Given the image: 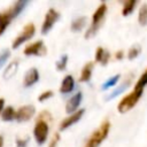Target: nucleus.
Segmentation results:
<instances>
[{"label": "nucleus", "mask_w": 147, "mask_h": 147, "mask_svg": "<svg viewBox=\"0 0 147 147\" xmlns=\"http://www.w3.org/2000/svg\"><path fill=\"white\" fill-rule=\"evenodd\" d=\"M67 63H68V55L67 54H64V55H62L60 59H59V61L56 62V69L59 70V71H63L65 68H67Z\"/></svg>", "instance_id": "obj_26"}, {"label": "nucleus", "mask_w": 147, "mask_h": 147, "mask_svg": "<svg viewBox=\"0 0 147 147\" xmlns=\"http://www.w3.org/2000/svg\"><path fill=\"white\" fill-rule=\"evenodd\" d=\"M119 78H121V75H119V74H117V75H115V76L110 77L109 79H107V80L101 85V90H103V91H105V90H108V88H110V87L115 86V85L118 83Z\"/></svg>", "instance_id": "obj_23"}, {"label": "nucleus", "mask_w": 147, "mask_h": 147, "mask_svg": "<svg viewBox=\"0 0 147 147\" xmlns=\"http://www.w3.org/2000/svg\"><path fill=\"white\" fill-rule=\"evenodd\" d=\"M34 113H36L34 106H32V105L22 106V107H20V108L16 110L15 119H16L17 122H20V123L30 121V119L32 118V116L34 115Z\"/></svg>", "instance_id": "obj_7"}, {"label": "nucleus", "mask_w": 147, "mask_h": 147, "mask_svg": "<svg viewBox=\"0 0 147 147\" xmlns=\"http://www.w3.org/2000/svg\"><path fill=\"white\" fill-rule=\"evenodd\" d=\"M3 107H5V99L3 98H0V114L3 110Z\"/></svg>", "instance_id": "obj_32"}, {"label": "nucleus", "mask_w": 147, "mask_h": 147, "mask_svg": "<svg viewBox=\"0 0 147 147\" xmlns=\"http://www.w3.org/2000/svg\"><path fill=\"white\" fill-rule=\"evenodd\" d=\"M147 85V69L142 72V75L139 77V79L137 80L136 85H134V90H139V91H144V88Z\"/></svg>", "instance_id": "obj_24"}, {"label": "nucleus", "mask_w": 147, "mask_h": 147, "mask_svg": "<svg viewBox=\"0 0 147 147\" xmlns=\"http://www.w3.org/2000/svg\"><path fill=\"white\" fill-rule=\"evenodd\" d=\"M84 113H85V109H78V110L75 111L74 114H70V116H68L67 118H64V119L61 122V124H60V130L63 131V130L70 127L71 125L76 124L77 122H79V119L83 117Z\"/></svg>", "instance_id": "obj_9"}, {"label": "nucleus", "mask_w": 147, "mask_h": 147, "mask_svg": "<svg viewBox=\"0 0 147 147\" xmlns=\"http://www.w3.org/2000/svg\"><path fill=\"white\" fill-rule=\"evenodd\" d=\"M140 52H141V47H140L139 45L132 46V47L129 49V52H127V59H129V60H133V59L138 57L139 54H140Z\"/></svg>", "instance_id": "obj_25"}, {"label": "nucleus", "mask_w": 147, "mask_h": 147, "mask_svg": "<svg viewBox=\"0 0 147 147\" xmlns=\"http://www.w3.org/2000/svg\"><path fill=\"white\" fill-rule=\"evenodd\" d=\"M17 70H18V61L17 60H14V61H11L6 67L2 76H3L5 79H10V78H13L15 76V74L17 72Z\"/></svg>", "instance_id": "obj_16"}, {"label": "nucleus", "mask_w": 147, "mask_h": 147, "mask_svg": "<svg viewBox=\"0 0 147 147\" xmlns=\"http://www.w3.org/2000/svg\"><path fill=\"white\" fill-rule=\"evenodd\" d=\"M59 18H60V13L57 10H55L53 8L48 9V11L45 15L42 25H41V34H47L52 30L53 25L59 21Z\"/></svg>", "instance_id": "obj_6"}, {"label": "nucleus", "mask_w": 147, "mask_h": 147, "mask_svg": "<svg viewBox=\"0 0 147 147\" xmlns=\"http://www.w3.org/2000/svg\"><path fill=\"white\" fill-rule=\"evenodd\" d=\"M93 68H94V63H93V62H87V63L84 65V68L82 69V72H80V77H79V82H80V83L90 82V79H91V77H92Z\"/></svg>", "instance_id": "obj_15"}, {"label": "nucleus", "mask_w": 147, "mask_h": 147, "mask_svg": "<svg viewBox=\"0 0 147 147\" xmlns=\"http://www.w3.org/2000/svg\"><path fill=\"white\" fill-rule=\"evenodd\" d=\"M75 87V79L71 75H67L63 79H62V83H61V86H60V93L61 94H69L70 92H72Z\"/></svg>", "instance_id": "obj_13"}, {"label": "nucleus", "mask_w": 147, "mask_h": 147, "mask_svg": "<svg viewBox=\"0 0 147 147\" xmlns=\"http://www.w3.org/2000/svg\"><path fill=\"white\" fill-rule=\"evenodd\" d=\"M83 100V94L80 91H78L77 93H75L65 103V111L68 114H74L75 111H77V108L79 107L80 102Z\"/></svg>", "instance_id": "obj_10"}, {"label": "nucleus", "mask_w": 147, "mask_h": 147, "mask_svg": "<svg viewBox=\"0 0 147 147\" xmlns=\"http://www.w3.org/2000/svg\"><path fill=\"white\" fill-rule=\"evenodd\" d=\"M142 93L144 91H139V90H134L132 92H130L129 94H126L117 105V110L123 114V113H126L129 110H131L139 101V99L142 96Z\"/></svg>", "instance_id": "obj_2"}, {"label": "nucleus", "mask_w": 147, "mask_h": 147, "mask_svg": "<svg viewBox=\"0 0 147 147\" xmlns=\"http://www.w3.org/2000/svg\"><path fill=\"white\" fill-rule=\"evenodd\" d=\"M0 147H3V137L0 136Z\"/></svg>", "instance_id": "obj_33"}, {"label": "nucleus", "mask_w": 147, "mask_h": 147, "mask_svg": "<svg viewBox=\"0 0 147 147\" xmlns=\"http://www.w3.org/2000/svg\"><path fill=\"white\" fill-rule=\"evenodd\" d=\"M110 59V53L105 49L103 47H98L95 51V62L101 63L102 65H106L109 62Z\"/></svg>", "instance_id": "obj_14"}, {"label": "nucleus", "mask_w": 147, "mask_h": 147, "mask_svg": "<svg viewBox=\"0 0 147 147\" xmlns=\"http://www.w3.org/2000/svg\"><path fill=\"white\" fill-rule=\"evenodd\" d=\"M138 22L141 26L147 25V3H142L138 13Z\"/></svg>", "instance_id": "obj_22"}, {"label": "nucleus", "mask_w": 147, "mask_h": 147, "mask_svg": "<svg viewBox=\"0 0 147 147\" xmlns=\"http://www.w3.org/2000/svg\"><path fill=\"white\" fill-rule=\"evenodd\" d=\"M52 96H53V91H45V92H42V93L38 96V100H39L40 102H44V101L48 100V99L52 98Z\"/></svg>", "instance_id": "obj_28"}, {"label": "nucleus", "mask_w": 147, "mask_h": 147, "mask_svg": "<svg viewBox=\"0 0 147 147\" xmlns=\"http://www.w3.org/2000/svg\"><path fill=\"white\" fill-rule=\"evenodd\" d=\"M34 32H36V28H34V24L33 23H29V24H26L24 28H23V30H22V32L14 39V41H13V48L14 49H16L17 47H20L22 44H24L25 41H28L29 39H31L32 37H33V34H34Z\"/></svg>", "instance_id": "obj_5"}, {"label": "nucleus", "mask_w": 147, "mask_h": 147, "mask_svg": "<svg viewBox=\"0 0 147 147\" xmlns=\"http://www.w3.org/2000/svg\"><path fill=\"white\" fill-rule=\"evenodd\" d=\"M46 118H42L40 115L34 124L33 127V137L37 141V144L42 145L46 142V139L48 137V132H49V125L48 123L45 121Z\"/></svg>", "instance_id": "obj_4"}, {"label": "nucleus", "mask_w": 147, "mask_h": 147, "mask_svg": "<svg viewBox=\"0 0 147 147\" xmlns=\"http://www.w3.org/2000/svg\"><path fill=\"white\" fill-rule=\"evenodd\" d=\"M110 130V123L108 121L102 122V124L90 136L85 147H99L100 144L107 138Z\"/></svg>", "instance_id": "obj_1"}, {"label": "nucleus", "mask_w": 147, "mask_h": 147, "mask_svg": "<svg viewBox=\"0 0 147 147\" xmlns=\"http://www.w3.org/2000/svg\"><path fill=\"white\" fill-rule=\"evenodd\" d=\"M28 5H29V1H26V0H20V1H16V2L14 3V6L10 8L11 11H13L14 17L18 16V15L25 9V7H26Z\"/></svg>", "instance_id": "obj_20"}, {"label": "nucleus", "mask_w": 147, "mask_h": 147, "mask_svg": "<svg viewBox=\"0 0 147 147\" xmlns=\"http://www.w3.org/2000/svg\"><path fill=\"white\" fill-rule=\"evenodd\" d=\"M86 22H87V17L85 16H80V17H77L75 18L72 22H71V31L74 32H78V31H82L83 28L86 25Z\"/></svg>", "instance_id": "obj_18"}, {"label": "nucleus", "mask_w": 147, "mask_h": 147, "mask_svg": "<svg viewBox=\"0 0 147 147\" xmlns=\"http://www.w3.org/2000/svg\"><path fill=\"white\" fill-rule=\"evenodd\" d=\"M131 82H132V76H130V77H129V78H127V79H126V80H125L123 84H121V85H119L117 88H115V90H114V91H113V92H111V93H110V94H109V95H108L106 99H107V100H111V99L116 98L117 95H119L122 92H124V91H125V90H126V88L130 86Z\"/></svg>", "instance_id": "obj_17"}, {"label": "nucleus", "mask_w": 147, "mask_h": 147, "mask_svg": "<svg viewBox=\"0 0 147 147\" xmlns=\"http://www.w3.org/2000/svg\"><path fill=\"white\" fill-rule=\"evenodd\" d=\"M9 55H10V51L8 48H5L0 52V68H2L5 65V63L9 59Z\"/></svg>", "instance_id": "obj_27"}, {"label": "nucleus", "mask_w": 147, "mask_h": 147, "mask_svg": "<svg viewBox=\"0 0 147 147\" xmlns=\"http://www.w3.org/2000/svg\"><path fill=\"white\" fill-rule=\"evenodd\" d=\"M15 115H16V110L11 106H9V107L3 108L1 113V118L3 122H11L15 119Z\"/></svg>", "instance_id": "obj_19"}, {"label": "nucleus", "mask_w": 147, "mask_h": 147, "mask_svg": "<svg viewBox=\"0 0 147 147\" xmlns=\"http://www.w3.org/2000/svg\"><path fill=\"white\" fill-rule=\"evenodd\" d=\"M59 141H60V134L56 133V134L53 137V139H52V141H51V144H49V147H57Z\"/></svg>", "instance_id": "obj_30"}, {"label": "nucleus", "mask_w": 147, "mask_h": 147, "mask_svg": "<svg viewBox=\"0 0 147 147\" xmlns=\"http://www.w3.org/2000/svg\"><path fill=\"white\" fill-rule=\"evenodd\" d=\"M39 80V71L37 68H30L23 78V86L24 87H31Z\"/></svg>", "instance_id": "obj_11"}, {"label": "nucleus", "mask_w": 147, "mask_h": 147, "mask_svg": "<svg viewBox=\"0 0 147 147\" xmlns=\"http://www.w3.org/2000/svg\"><path fill=\"white\" fill-rule=\"evenodd\" d=\"M15 17L13 15L11 9H8V10H5V11L0 13V36L5 32V30L7 29V26L11 23V21Z\"/></svg>", "instance_id": "obj_12"}, {"label": "nucleus", "mask_w": 147, "mask_h": 147, "mask_svg": "<svg viewBox=\"0 0 147 147\" xmlns=\"http://www.w3.org/2000/svg\"><path fill=\"white\" fill-rule=\"evenodd\" d=\"M28 144H29V137L24 138V139H22V138L16 139V146L17 147H26Z\"/></svg>", "instance_id": "obj_29"}, {"label": "nucleus", "mask_w": 147, "mask_h": 147, "mask_svg": "<svg viewBox=\"0 0 147 147\" xmlns=\"http://www.w3.org/2000/svg\"><path fill=\"white\" fill-rule=\"evenodd\" d=\"M137 3L138 2L136 0H127V1H125L124 5H123V8H122V15L123 16H129L130 14H132L134 8H136V6H137Z\"/></svg>", "instance_id": "obj_21"}, {"label": "nucleus", "mask_w": 147, "mask_h": 147, "mask_svg": "<svg viewBox=\"0 0 147 147\" xmlns=\"http://www.w3.org/2000/svg\"><path fill=\"white\" fill-rule=\"evenodd\" d=\"M46 49H45V46H44V41L42 40H37L30 45H28L23 53L26 55V56H31V55H42L45 54Z\"/></svg>", "instance_id": "obj_8"}, {"label": "nucleus", "mask_w": 147, "mask_h": 147, "mask_svg": "<svg viewBox=\"0 0 147 147\" xmlns=\"http://www.w3.org/2000/svg\"><path fill=\"white\" fill-rule=\"evenodd\" d=\"M115 57H116L117 60H122V59L124 57V52H123V51H117L116 54H115Z\"/></svg>", "instance_id": "obj_31"}, {"label": "nucleus", "mask_w": 147, "mask_h": 147, "mask_svg": "<svg viewBox=\"0 0 147 147\" xmlns=\"http://www.w3.org/2000/svg\"><path fill=\"white\" fill-rule=\"evenodd\" d=\"M106 13H107V5L105 2H102V3H100L98 6V8L95 9V11H94V14L92 16V24H91V28L86 31L85 38H91L96 33V31H98L103 17H105Z\"/></svg>", "instance_id": "obj_3"}]
</instances>
